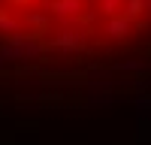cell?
I'll return each instance as SVG.
<instances>
[{
    "label": "cell",
    "instance_id": "cell-6",
    "mask_svg": "<svg viewBox=\"0 0 151 145\" xmlns=\"http://www.w3.org/2000/svg\"><path fill=\"white\" fill-rule=\"evenodd\" d=\"M121 3L124 0H97V12H103V15L109 18V15H115V12L121 9Z\"/></svg>",
    "mask_w": 151,
    "mask_h": 145
},
{
    "label": "cell",
    "instance_id": "cell-7",
    "mask_svg": "<svg viewBox=\"0 0 151 145\" xmlns=\"http://www.w3.org/2000/svg\"><path fill=\"white\" fill-rule=\"evenodd\" d=\"M139 139H151V121H142L139 124Z\"/></svg>",
    "mask_w": 151,
    "mask_h": 145
},
{
    "label": "cell",
    "instance_id": "cell-4",
    "mask_svg": "<svg viewBox=\"0 0 151 145\" xmlns=\"http://www.w3.org/2000/svg\"><path fill=\"white\" fill-rule=\"evenodd\" d=\"M121 15H127L130 21H136V18H139L142 15V12H145V0H124V3H121Z\"/></svg>",
    "mask_w": 151,
    "mask_h": 145
},
{
    "label": "cell",
    "instance_id": "cell-8",
    "mask_svg": "<svg viewBox=\"0 0 151 145\" xmlns=\"http://www.w3.org/2000/svg\"><path fill=\"white\" fill-rule=\"evenodd\" d=\"M136 103H139L142 109H148V112H151V97H139V100H136Z\"/></svg>",
    "mask_w": 151,
    "mask_h": 145
},
{
    "label": "cell",
    "instance_id": "cell-3",
    "mask_svg": "<svg viewBox=\"0 0 151 145\" xmlns=\"http://www.w3.org/2000/svg\"><path fill=\"white\" fill-rule=\"evenodd\" d=\"M130 27H133V21L127 18V15H109L106 18V27H103V33L109 36V39H115V42H124L130 36Z\"/></svg>",
    "mask_w": 151,
    "mask_h": 145
},
{
    "label": "cell",
    "instance_id": "cell-1",
    "mask_svg": "<svg viewBox=\"0 0 151 145\" xmlns=\"http://www.w3.org/2000/svg\"><path fill=\"white\" fill-rule=\"evenodd\" d=\"M21 27H27V33H33L36 39H45L52 30V15L48 12H24Z\"/></svg>",
    "mask_w": 151,
    "mask_h": 145
},
{
    "label": "cell",
    "instance_id": "cell-9",
    "mask_svg": "<svg viewBox=\"0 0 151 145\" xmlns=\"http://www.w3.org/2000/svg\"><path fill=\"white\" fill-rule=\"evenodd\" d=\"M6 3H9V6H30L33 0H6Z\"/></svg>",
    "mask_w": 151,
    "mask_h": 145
},
{
    "label": "cell",
    "instance_id": "cell-2",
    "mask_svg": "<svg viewBox=\"0 0 151 145\" xmlns=\"http://www.w3.org/2000/svg\"><path fill=\"white\" fill-rule=\"evenodd\" d=\"M45 9H48V15H58L60 21H73L85 9V0H48Z\"/></svg>",
    "mask_w": 151,
    "mask_h": 145
},
{
    "label": "cell",
    "instance_id": "cell-5",
    "mask_svg": "<svg viewBox=\"0 0 151 145\" xmlns=\"http://www.w3.org/2000/svg\"><path fill=\"white\" fill-rule=\"evenodd\" d=\"M0 30H3V33H15V30H21V18H12L9 9H0Z\"/></svg>",
    "mask_w": 151,
    "mask_h": 145
},
{
    "label": "cell",
    "instance_id": "cell-10",
    "mask_svg": "<svg viewBox=\"0 0 151 145\" xmlns=\"http://www.w3.org/2000/svg\"><path fill=\"white\" fill-rule=\"evenodd\" d=\"M145 9H151V0H145Z\"/></svg>",
    "mask_w": 151,
    "mask_h": 145
}]
</instances>
